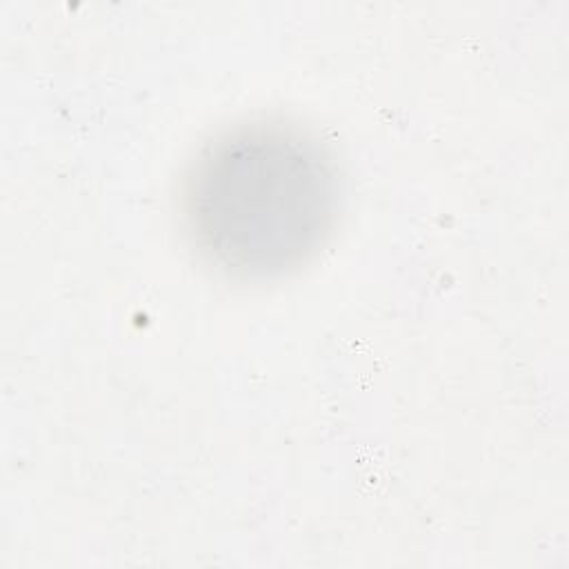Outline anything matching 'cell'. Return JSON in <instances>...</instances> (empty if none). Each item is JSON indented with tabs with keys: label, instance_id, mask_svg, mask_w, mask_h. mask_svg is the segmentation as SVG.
I'll use <instances>...</instances> for the list:
<instances>
[{
	"label": "cell",
	"instance_id": "6da1fadb",
	"mask_svg": "<svg viewBox=\"0 0 569 569\" xmlns=\"http://www.w3.org/2000/svg\"><path fill=\"white\" fill-rule=\"evenodd\" d=\"M338 173L325 147L276 120L207 142L182 182L193 249L233 278H273L307 262L338 216Z\"/></svg>",
	"mask_w": 569,
	"mask_h": 569
}]
</instances>
